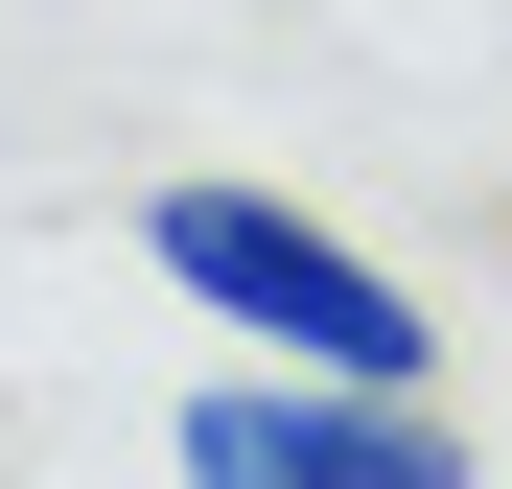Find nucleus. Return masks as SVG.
I'll return each instance as SVG.
<instances>
[{"mask_svg":"<svg viewBox=\"0 0 512 489\" xmlns=\"http://www.w3.org/2000/svg\"><path fill=\"white\" fill-rule=\"evenodd\" d=\"M187 489H466V420L443 396H350V373H210Z\"/></svg>","mask_w":512,"mask_h":489,"instance_id":"obj_2","label":"nucleus"},{"mask_svg":"<svg viewBox=\"0 0 512 489\" xmlns=\"http://www.w3.org/2000/svg\"><path fill=\"white\" fill-rule=\"evenodd\" d=\"M140 257L187 280L210 326H256L280 373L443 396V326H419V280H396V257H350V233H326V210H280V187H163V210H140Z\"/></svg>","mask_w":512,"mask_h":489,"instance_id":"obj_1","label":"nucleus"}]
</instances>
